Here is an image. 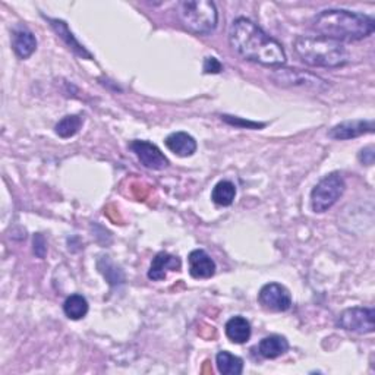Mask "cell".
<instances>
[{
	"label": "cell",
	"mask_w": 375,
	"mask_h": 375,
	"mask_svg": "<svg viewBox=\"0 0 375 375\" xmlns=\"http://www.w3.org/2000/svg\"><path fill=\"white\" fill-rule=\"evenodd\" d=\"M188 264L194 279H210L216 274V263L204 249L192 251L188 257Z\"/></svg>",
	"instance_id": "cell-11"
},
{
	"label": "cell",
	"mask_w": 375,
	"mask_h": 375,
	"mask_svg": "<svg viewBox=\"0 0 375 375\" xmlns=\"http://www.w3.org/2000/svg\"><path fill=\"white\" fill-rule=\"evenodd\" d=\"M221 70H223V66L216 58H207L204 60V72L206 73H220Z\"/></svg>",
	"instance_id": "cell-24"
},
{
	"label": "cell",
	"mask_w": 375,
	"mask_h": 375,
	"mask_svg": "<svg viewBox=\"0 0 375 375\" xmlns=\"http://www.w3.org/2000/svg\"><path fill=\"white\" fill-rule=\"evenodd\" d=\"M297 58L312 68H342L351 60L343 43L327 37L299 36L293 41Z\"/></svg>",
	"instance_id": "cell-3"
},
{
	"label": "cell",
	"mask_w": 375,
	"mask_h": 375,
	"mask_svg": "<svg viewBox=\"0 0 375 375\" xmlns=\"http://www.w3.org/2000/svg\"><path fill=\"white\" fill-rule=\"evenodd\" d=\"M359 160H361V163H364L365 166H371V164L374 163V148H372V147H368V148L361 149V153H359Z\"/></svg>",
	"instance_id": "cell-25"
},
{
	"label": "cell",
	"mask_w": 375,
	"mask_h": 375,
	"mask_svg": "<svg viewBox=\"0 0 375 375\" xmlns=\"http://www.w3.org/2000/svg\"><path fill=\"white\" fill-rule=\"evenodd\" d=\"M312 28L321 37L336 41H359L369 37L375 30L372 16L344 9H329L318 14L312 21Z\"/></svg>",
	"instance_id": "cell-2"
},
{
	"label": "cell",
	"mask_w": 375,
	"mask_h": 375,
	"mask_svg": "<svg viewBox=\"0 0 375 375\" xmlns=\"http://www.w3.org/2000/svg\"><path fill=\"white\" fill-rule=\"evenodd\" d=\"M88 301L83 295H70L66 297V301L63 304V311L65 315L70 319H83L88 314Z\"/></svg>",
	"instance_id": "cell-20"
},
{
	"label": "cell",
	"mask_w": 375,
	"mask_h": 375,
	"mask_svg": "<svg viewBox=\"0 0 375 375\" xmlns=\"http://www.w3.org/2000/svg\"><path fill=\"white\" fill-rule=\"evenodd\" d=\"M374 132V120H349L342 122L329 131V137L337 141L352 139Z\"/></svg>",
	"instance_id": "cell-10"
},
{
	"label": "cell",
	"mask_w": 375,
	"mask_h": 375,
	"mask_svg": "<svg viewBox=\"0 0 375 375\" xmlns=\"http://www.w3.org/2000/svg\"><path fill=\"white\" fill-rule=\"evenodd\" d=\"M166 147L179 157H191L196 152V141L186 132H173L164 139Z\"/></svg>",
	"instance_id": "cell-14"
},
{
	"label": "cell",
	"mask_w": 375,
	"mask_h": 375,
	"mask_svg": "<svg viewBox=\"0 0 375 375\" xmlns=\"http://www.w3.org/2000/svg\"><path fill=\"white\" fill-rule=\"evenodd\" d=\"M346 188L344 179L339 171L324 176L311 192V207L314 213H326L343 195Z\"/></svg>",
	"instance_id": "cell-5"
},
{
	"label": "cell",
	"mask_w": 375,
	"mask_h": 375,
	"mask_svg": "<svg viewBox=\"0 0 375 375\" xmlns=\"http://www.w3.org/2000/svg\"><path fill=\"white\" fill-rule=\"evenodd\" d=\"M47 21L50 22V25H52V28L56 31V34L68 44V47L72 50L75 55H78V56L85 58V59H93V56L83 44H80V41L77 38H75V36L72 34V31L69 30L68 23L65 21L52 19V18H47Z\"/></svg>",
	"instance_id": "cell-15"
},
{
	"label": "cell",
	"mask_w": 375,
	"mask_h": 375,
	"mask_svg": "<svg viewBox=\"0 0 375 375\" xmlns=\"http://www.w3.org/2000/svg\"><path fill=\"white\" fill-rule=\"evenodd\" d=\"M216 365L218 372L223 375H241L243 372V361L228 351L218 352Z\"/></svg>",
	"instance_id": "cell-18"
},
{
	"label": "cell",
	"mask_w": 375,
	"mask_h": 375,
	"mask_svg": "<svg viewBox=\"0 0 375 375\" xmlns=\"http://www.w3.org/2000/svg\"><path fill=\"white\" fill-rule=\"evenodd\" d=\"M258 351H260V355L267 359H276L289 351V342L283 336L273 334V336L264 337L260 342Z\"/></svg>",
	"instance_id": "cell-17"
},
{
	"label": "cell",
	"mask_w": 375,
	"mask_h": 375,
	"mask_svg": "<svg viewBox=\"0 0 375 375\" xmlns=\"http://www.w3.org/2000/svg\"><path fill=\"white\" fill-rule=\"evenodd\" d=\"M229 41L235 52L245 60L271 68L286 63L283 46L251 19H235L229 28Z\"/></svg>",
	"instance_id": "cell-1"
},
{
	"label": "cell",
	"mask_w": 375,
	"mask_h": 375,
	"mask_svg": "<svg viewBox=\"0 0 375 375\" xmlns=\"http://www.w3.org/2000/svg\"><path fill=\"white\" fill-rule=\"evenodd\" d=\"M12 47L19 59H28L37 48L34 34L25 27H16L12 31Z\"/></svg>",
	"instance_id": "cell-13"
},
{
	"label": "cell",
	"mask_w": 375,
	"mask_h": 375,
	"mask_svg": "<svg viewBox=\"0 0 375 375\" xmlns=\"http://www.w3.org/2000/svg\"><path fill=\"white\" fill-rule=\"evenodd\" d=\"M236 196V186L231 181H220L211 192V199L216 206L229 207L233 204Z\"/></svg>",
	"instance_id": "cell-19"
},
{
	"label": "cell",
	"mask_w": 375,
	"mask_h": 375,
	"mask_svg": "<svg viewBox=\"0 0 375 375\" xmlns=\"http://www.w3.org/2000/svg\"><path fill=\"white\" fill-rule=\"evenodd\" d=\"M130 148L135 153V156L138 157L141 164L147 169L163 170L169 166L167 157L160 152V148L153 142L144 141V139H135L130 144Z\"/></svg>",
	"instance_id": "cell-9"
},
{
	"label": "cell",
	"mask_w": 375,
	"mask_h": 375,
	"mask_svg": "<svg viewBox=\"0 0 375 375\" xmlns=\"http://www.w3.org/2000/svg\"><path fill=\"white\" fill-rule=\"evenodd\" d=\"M176 15L182 27L198 36L211 34L218 22V12L208 0H184L178 4Z\"/></svg>",
	"instance_id": "cell-4"
},
{
	"label": "cell",
	"mask_w": 375,
	"mask_h": 375,
	"mask_svg": "<svg viewBox=\"0 0 375 375\" xmlns=\"http://www.w3.org/2000/svg\"><path fill=\"white\" fill-rule=\"evenodd\" d=\"M375 311L372 308L354 307L344 310L339 318L337 326L346 332H352L358 334H369L375 329Z\"/></svg>",
	"instance_id": "cell-7"
},
{
	"label": "cell",
	"mask_w": 375,
	"mask_h": 375,
	"mask_svg": "<svg viewBox=\"0 0 375 375\" xmlns=\"http://www.w3.org/2000/svg\"><path fill=\"white\" fill-rule=\"evenodd\" d=\"M182 267V263L178 257H174L169 253H159L154 258L152 265L148 270V279L160 282L167 278L169 271H179Z\"/></svg>",
	"instance_id": "cell-12"
},
{
	"label": "cell",
	"mask_w": 375,
	"mask_h": 375,
	"mask_svg": "<svg viewBox=\"0 0 375 375\" xmlns=\"http://www.w3.org/2000/svg\"><path fill=\"white\" fill-rule=\"evenodd\" d=\"M33 243H34V254L38 258H44L46 254H47V242H46V238L41 233H37L34 236Z\"/></svg>",
	"instance_id": "cell-23"
},
{
	"label": "cell",
	"mask_w": 375,
	"mask_h": 375,
	"mask_svg": "<svg viewBox=\"0 0 375 375\" xmlns=\"http://www.w3.org/2000/svg\"><path fill=\"white\" fill-rule=\"evenodd\" d=\"M221 119L233 125V127H241V128H251V130H260L264 128V123H257V122H251V120H243L241 117L236 116H228V115H223Z\"/></svg>",
	"instance_id": "cell-22"
},
{
	"label": "cell",
	"mask_w": 375,
	"mask_h": 375,
	"mask_svg": "<svg viewBox=\"0 0 375 375\" xmlns=\"http://www.w3.org/2000/svg\"><path fill=\"white\" fill-rule=\"evenodd\" d=\"M271 80L283 88H302L312 93H324L329 90V83L317 75L305 70L279 68L271 73Z\"/></svg>",
	"instance_id": "cell-6"
},
{
	"label": "cell",
	"mask_w": 375,
	"mask_h": 375,
	"mask_svg": "<svg viewBox=\"0 0 375 375\" xmlns=\"http://www.w3.org/2000/svg\"><path fill=\"white\" fill-rule=\"evenodd\" d=\"M224 332H226L228 339L232 343L236 344H243L246 343L249 339H251V324L249 321L241 315L231 318L226 322V327H224Z\"/></svg>",
	"instance_id": "cell-16"
},
{
	"label": "cell",
	"mask_w": 375,
	"mask_h": 375,
	"mask_svg": "<svg viewBox=\"0 0 375 375\" xmlns=\"http://www.w3.org/2000/svg\"><path fill=\"white\" fill-rule=\"evenodd\" d=\"M258 302L268 311L285 312L292 307V296L283 285L267 283L258 293Z\"/></svg>",
	"instance_id": "cell-8"
},
{
	"label": "cell",
	"mask_w": 375,
	"mask_h": 375,
	"mask_svg": "<svg viewBox=\"0 0 375 375\" xmlns=\"http://www.w3.org/2000/svg\"><path fill=\"white\" fill-rule=\"evenodd\" d=\"M84 119L78 115H70V116H65L63 119H60L56 127H55V132L60 137V138H70L73 135H77L83 127Z\"/></svg>",
	"instance_id": "cell-21"
}]
</instances>
